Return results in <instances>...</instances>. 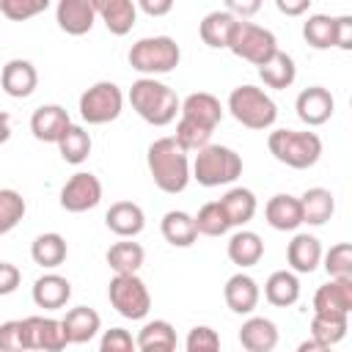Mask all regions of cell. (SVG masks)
Instances as JSON below:
<instances>
[{"label": "cell", "mask_w": 352, "mask_h": 352, "mask_svg": "<svg viewBox=\"0 0 352 352\" xmlns=\"http://www.w3.org/2000/svg\"><path fill=\"white\" fill-rule=\"evenodd\" d=\"M0 85H3V91H6L8 96L25 99V96H30V94L36 91V85H38V72H36V66H33L30 60L14 58V60H8V63L0 69Z\"/></svg>", "instance_id": "cell-14"}, {"label": "cell", "mask_w": 352, "mask_h": 352, "mask_svg": "<svg viewBox=\"0 0 352 352\" xmlns=\"http://www.w3.org/2000/svg\"><path fill=\"white\" fill-rule=\"evenodd\" d=\"M135 346L140 352H173L176 349V330L168 319L146 322L135 338Z\"/></svg>", "instance_id": "cell-31"}, {"label": "cell", "mask_w": 352, "mask_h": 352, "mask_svg": "<svg viewBox=\"0 0 352 352\" xmlns=\"http://www.w3.org/2000/svg\"><path fill=\"white\" fill-rule=\"evenodd\" d=\"M22 324H25L28 349L60 352L69 344L60 319H52V316H28V319H22Z\"/></svg>", "instance_id": "cell-11"}, {"label": "cell", "mask_w": 352, "mask_h": 352, "mask_svg": "<svg viewBox=\"0 0 352 352\" xmlns=\"http://www.w3.org/2000/svg\"><path fill=\"white\" fill-rule=\"evenodd\" d=\"M55 146H58L63 162H69V165H80V162H85L88 154H91V135H88L82 126L69 124L66 132L58 138Z\"/></svg>", "instance_id": "cell-37"}, {"label": "cell", "mask_w": 352, "mask_h": 352, "mask_svg": "<svg viewBox=\"0 0 352 352\" xmlns=\"http://www.w3.org/2000/svg\"><path fill=\"white\" fill-rule=\"evenodd\" d=\"M236 16L231 11H209L201 25H198V33H201V41L212 50H226L228 41H231V33L236 28Z\"/></svg>", "instance_id": "cell-26"}, {"label": "cell", "mask_w": 352, "mask_h": 352, "mask_svg": "<svg viewBox=\"0 0 352 352\" xmlns=\"http://www.w3.org/2000/svg\"><path fill=\"white\" fill-rule=\"evenodd\" d=\"M25 212H28L25 198L16 190H8V187L0 190V236L8 234V231H14L22 223Z\"/></svg>", "instance_id": "cell-39"}, {"label": "cell", "mask_w": 352, "mask_h": 352, "mask_svg": "<svg viewBox=\"0 0 352 352\" xmlns=\"http://www.w3.org/2000/svg\"><path fill=\"white\" fill-rule=\"evenodd\" d=\"M264 217L275 231H297L302 226V212H300V198L289 192H278L267 201Z\"/></svg>", "instance_id": "cell-19"}, {"label": "cell", "mask_w": 352, "mask_h": 352, "mask_svg": "<svg viewBox=\"0 0 352 352\" xmlns=\"http://www.w3.org/2000/svg\"><path fill=\"white\" fill-rule=\"evenodd\" d=\"M63 324V333H66V341L69 344H88L99 327H102V316L88 308V305H77V308H69L66 316L60 319Z\"/></svg>", "instance_id": "cell-21"}, {"label": "cell", "mask_w": 352, "mask_h": 352, "mask_svg": "<svg viewBox=\"0 0 352 352\" xmlns=\"http://www.w3.org/2000/svg\"><path fill=\"white\" fill-rule=\"evenodd\" d=\"M322 258H324V272L330 278H352V245L349 242L333 245L327 253H322Z\"/></svg>", "instance_id": "cell-42"}, {"label": "cell", "mask_w": 352, "mask_h": 352, "mask_svg": "<svg viewBox=\"0 0 352 352\" xmlns=\"http://www.w3.org/2000/svg\"><path fill=\"white\" fill-rule=\"evenodd\" d=\"M302 38L314 50H330L333 47V16L327 14H311L302 25Z\"/></svg>", "instance_id": "cell-40"}, {"label": "cell", "mask_w": 352, "mask_h": 352, "mask_svg": "<svg viewBox=\"0 0 352 352\" xmlns=\"http://www.w3.org/2000/svg\"><path fill=\"white\" fill-rule=\"evenodd\" d=\"M220 204H223V209H226V214H228L231 228L250 223L253 214H256V195H253V190H248V187H231V190L220 198Z\"/></svg>", "instance_id": "cell-35"}, {"label": "cell", "mask_w": 352, "mask_h": 352, "mask_svg": "<svg viewBox=\"0 0 352 352\" xmlns=\"http://www.w3.org/2000/svg\"><path fill=\"white\" fill-rule=\"evenodd\" d=\"M286 261L292 272H314L322 264V245L314 234H294V239L286 248Z\"/></svg>", "instance_id": "cell-25"}, {"label": "cell", "mask_w": 352, "mask_h": 352, "mask_svg": "<svg viewBox=\"0 0 352 352\" xmlns=\"http://www.w3.org/2000/svg\"><path fill=\"white\" fill-rule=\"evenodd\" d=\"M99 201H102V182H99L94 173H88V170L74 173V176L60 187V206H63L66 212L80 214V212L94 209Z\"/></svg>", "instance_id": "cell-10"}, {"label": "cell", "mask_w": 352, "mask_h": 352, "mask_svg": "<svg viewBox=\"0 0 352 352\" xmlns=\"http://www.w3.org/2000/svg\"><path fill=\"white\" fill-rule=\"evenodd\" d=\"M264 297L275 308H289L300 300V280L292 270H278L264 283Z\"/></svg>", "instance_id": "cell-32"}, {"label": "cell", "mask_w": 352, "mask_h": 352, "mask_svg": "<svg viewBox=\"0 0 352 352\" xmlns=\"http://www.w3.org/2000/svg\"><path fill=\"white\" fill-rule=\"evenodd\" d=\"M0 349H3V352H19V349H28L22 319H11V322H3V324H0Z\"/></svg>", "instance_id": "cell-45"}, {"label": "cell", "mask_w": 352, "mask_h": 352, "mask_svg": "<svg viewBox=\"0 0 352 352\" xmlns=\"http://www.w3.org/2000/svg\"><path fill=\"white\" fill-rule=\"evenodd\" d=\"M126 60L135 72H140L146 77H154V74L173 72L182 60V50L170 36H146V38H140L129 47Z\"/></svg>", "instance_id": "cell-5"}, {"label": "cell", "mask_w": 352, "mask_h": 352, "mask_svg": "<svg viewBox=\"0 0 352 352\" xmlns=\"http://www.w3.org/2000/svg\"><path fill=\"white\" fill-rule=\"evenodd\" d=\"M99 349L102 352H132L135 341L124 327H110V330H104V336L99 341Z\"/></svg>", "instance_id": "cell-46"}, {"label": "cell", "mask_w": 352, "mask_h": 352, "mask_svg": "<svg viewBox=\"0 0 352 352\" xmlns=\"http://www.w3.org/2000/svg\"><path fill=\"white\" fill-rule=\"evenodd\" d=\"M11 138V116L0 110V143H6Z\"/></svg>", "instance_id": "cell-52"}, {"label": "cell", "mask_w": 352, "mask_h": 352, "mask_svg": "<svg viewBox=\"0 0 352 352\" xmlns=\"http://www.w3.org/2000/svg\"><path fill=\"white\" fill-rule=\"evenodd\" d=\"M261 8V0H226V11H231L236 19H248Z\"/></svg>", "instance_id": "cell-49"}, {"label": "cell", "mask_w": 352, "mask_h": 352, "mask_svg": "<svg viewBox=\"0 0 352 352\" xmlns=\"http://www.w3.org/2000/svg\"><path fill=\"white\" fill-rule=\"evenodd\" d=\"M333 47L352 50V16L349 14L333 16Z\"/></svg>", "instance_id": "cell-47"}, {"label": "cell", "mask_w": 352, "mask_h": 352, "mask_svg": "<svg viewBox=\"0 0 352 352\" xmlns=\"http://www.w3.org/2000/svg\"><path fill=\"white\" fill-rule=\"evenodd\" d=\"M146 162H148V173L154 179V184L168 195L182 192L192 179L190 176V157L173 138L154 140L148 146Z\"/></svg>", "instance_id": "cell-1"}, {"label": "cell", "mask_w": 352, "mask_h": 352, "mask_svg": "<svg viewBox=\"0 0 352 352\" xmlns=\"http://www.w3.org/2000/svg\"><path fill=\"white\" fill-rule=\"evenodd\" d=\"M69 124H72L69 113L60 104H41L30 116V132L41 143H58V138L66 132Z\"/></svg>", "instance_id": "cell-16"}, {"label": "cell", "mask_w": 352, "mask_h": 352, "mask_svg": "<svg viewBox=\"0 0 352 352\" xmlns=\"http://www.w3.org/2000/svg\"><path fill=\"white\" fill-rule=\"evenodd\" d=\"M192 220H195L198 234H204V236H223V234L231 228L228 214H226V209H223L220 201H209V204H204Z\"/></svg>", "instance_id": "cell-38"}, {"label": "cell", "mask_w": 352, "mask_h": 352, "mask_svg": "<svg viewBox=\"0 0 352 352\" xmlns=\"http://www.w3.org/2000/svg\"><path fill=\"white\" fill-rule=\"evenodd\" d=\"M0 3H3V0H0Z\"/></svg>", "instance_id": "cell-54"}, {"label": "cell", "mask_w": 352, "mask_h": 352, "mask_svg": "<svg viewBox=\"0 0 352 352\" xmlns=\"http://www.w3.org/2000/svg\"><path fill=\"white\" fill-rule=\"evenodd\" d=\"M190 176L201 187L231 184V182H236L242 176V157L228 146L206 143L204 148H198V154H195V160L190 165Z\"/></svg>", "instance_id": "cell-3"}, {"label": "cell", "mask_w": 352, "mask_h": 352, "mask_svg": "<svg viewBox=\"0 0 352 352\" xmlns=\"http://www.w3.org/2000/svg\"><path fill=\"white\" fill-rule=\"evenodd\" d=\"M267 148L278 162H283L294 170L314 168L322 157L319 135L316 132H300V129H275V132H270Z\"/></svg>", "instance_id": "cell-4"}, {"label": "cell", "mask_w": 352, "mask_h": 352, "mask_svg": "<svg viewBox=\"0 0 352 352\" xmlns=\"http://www.w3.org/2000/svg\"><path fill=\"white\" fill-rule=\"evenodd\" d=\"M135 3L148 16H165V14H170V8H173L176 0H135Z\"/></svg>", "instance_id": "cell-50"}, {"label": "cell", "mask_w": 352, "mask_h": 352, "mask_svg": "<svg viewBox=\"0 0 352 352\" xmlns=\"http://www.w3.org/2000/svg\"><path fill=\"white\" fill-rule=\"evenodd\" d=\"M314 349H324V346H322L316 338H311V341H302V344H300V352H314Z\"/></svg>", "instance_id": "cell-53"}, {"label": "cell", "mask_w": 352, "mask_h": 352, "mask_svg": "<svg viewBox=\"0 0 352 352\" xmlns=\"http://www.w3.org/2000/svg\"><path fill=\"white\" fill-rule=\"evenodd\" d=\"M179 113L182 118L192 121V124H201L206 129H217V124L223 121V107H220V99L206 94V91H195L190 94L182 104H179Z\"/></svg>", "instance_id": "cell-15"}, {"label": "cell", "mask_w": 352, "mask_h": 352, "mask_svg": "<svg viewBox=\"0 0 352 352\" xmlns=\"http://www.w3.org/2000/svg\"><path fill=\"white\" fill-rule=\"evenodd\" d=\"M349 330V314H333V311H314L311 316V338H316L324 349L338 344Z\"/></svg>", "instance_id": "cell-30"}, {"label": "cell", "mask_w": 352, "mask_h": 352, "mask_svg": "<svg viewBox=\"0 0 352 352\" xmlns=\"http://www.w3.org/2000/svg\"><path fill=\"white\" fill-rule=\"evenodd\" d=\"M258 77L267 88H275V91H283L294 82L297 77V66H294V58L289 52H280L275 50L264 63H258Z\"/></svg>", "instance_id": "cell-27"}, {"label": "cell", "mask_w": 352, "mask_h": 352, "mask_svg": "<svg viewBox=\"0 0 352 352\" xmlns=\"http://www.w3.org/2000/svg\"><path fill=\"white\" fill-rule=\"evenodd\" d=\"M121 110H124V94L110 80L94 82L80 96V116H82L85 124H94V126L110 124L121 116Z\"/></svg>", "instance_id": "cell-8"}, {"label": "cell", "mask_w": 352, "mask_h": 352, "mask_svg": "<svg viewBox=\"0 0 352 352\" xmlns=\"http://www.w3.org/2000/svg\"><path fill=\"white\" fill-rule=\"evenodd\" d=\"M55 22L69 36H85L91 33L96 22L94 0H58L55 6Z\"/></svg>", "instance_id": "cell-13"}, {"label": "cell", "mask_w": 352, "mask_h": 352, "mask_svg": "<svg viewBox=\"0 0 352 352\" xmlns=\"http://www.w3.org/2000/svg\"><path fill=\"white\" fill-rule=\"evenodd\" d=\"M129 104L132 110L151 126H168L176 113H179V96L170 85L154 80V77H140L129 88Z\"/></svg>", "instance_id": "cell-2"}, {"label": "cell", "mask_w": 352, "mask_h": 352, "mask_svg": "<svg viewBox=\"0 0 352 352\" xmlns=\"http://www.w3.org/2000/svg\"><path fill=\"white\" fill-rule=\"evenodd\" d=\"M261 256H264V242H261V236L256 231L242 228V231H236L228 239V258L236 267H242V270L245 267H253V264L261 261Z\"/></svg>", "instance_id": "cell-34"}, {"label": "cell", "mask_w": 352, "mask_h": 352, "mask_svg": "<svg viewBox=\"0 0 352 352\" xmlns=\"http://www.w3.org/2000/svg\"><path fill=\"white\" fill-rule=\"evenodd\" d=\"M94 8L113 36H126L135 28V19H138L135 0H94Z\"/></svg>", "instance_id": "cell-17"}, {"label": "cell", "mask_w": 352, "mask_h": 352, "mask_svg": "<svg viewBox=\"0 0 352 352\" xmlns=\"http://www.w3.org/2000/svg\"><path fill=\"white\" fill-rule=\"evenodd\" d=\"M107 297H110V305L124 316V319H146V314L151 311V294L146 289V283L138 278V272H124L110 280L107 286Z\"/></svg>", "instance_id": "cell-7"}, {"label": "cell", "mask_w": 352, "mask_h": 352, "mask_svg": "<svg viewBox=\"0 0 352 352\" xmlns=\"http://www.w3.org/2000/svg\"><path fill=\"white\" fill-rule=\"evenodd\" d=\"M19 280H22V272L16 264L11 261H0V297H8L19 289Z\"/></svg>", "instance_id": "cell-48"}, {"label": "cell", "mask_w": 352, "mask_h": 352, "mask_svg": "<svg viewBox=\"0 0 352 352\" xmlns=\"http://www.w3.org/2000/svg\"><path fill=\"white\" fill-rule=\"evenodd\" d=\"M143 258H146V250L138 242H132V236H121V242L110 245V250H107V264L118 275L138 272L143 267Z\"/></svg>", "instance_id": "cell-36"}, {"label": "cell", "mask_w": 352, "mask_h": 352, "mask_svg": "<svg viewBox=\"0 0 352 352\" xmlns=\"http://www.w3.org/2000/svg\"><path fill=\"white\" fill-rule=\"evenodd\" d=\"M294 110H297V118L308 126H322L330 121L333 110H336V102H333V94L322 85H311V88H302L297 94V102H294Z\"/></svg>", "instance_id": "cell-12"}, {"label": "cell", "mask_w": 352, "mask_h": 352, "mask_svg": "<svg viewBox=\"0 0 352 352\" xmlns=\"http://www.w3.org/2000/svg\"><path fill=\"white\" fill-rule=\"evenodd\" d=\"M223 297H226V305H228L234 314H253L256 305H258L261 292H258V283H256L250 275L236 272V275H231V278L226 280Z\"/></svg>", "instance_id": "cell-18"}, {"label": "cell", "mask_w": 352, "mask_h": 352, "mask_svg": "<svg viewBox=\"0 0 352 352\" xmlns=\"http://www.w3.org/2000/svg\"><path fill=\"white\" fill-rule=\"evenodd\" d=\"M104 223L116 236H138L146 226V214L135 201H116L107 209Z\"/></svg>", "instance_id": "cell-24"}, {"label": "cell", "mask_w": 352, "mask_h": 352, "mask_svg": "<svg viewBox=\"0 0 352 352\" xmlns=\"http://www.w3.org/2000/svg\"><path fill=\"white\" fill-rule=\"evenodd\" d=\"M226 50H231L236 58H242V60L258 66V63H264V60L278 50V38H275L272 30L239 19L236 28H234V33H231V41H228Z\"/></svg>", "instance_id": "cell-9"}, {"label": "cell", "mask_w": 352, "mask_h": 352, "mask_svg": "<svg viewBox=\"0 0 352 352\" xmlns=\"http://www.w3.org/2000/svg\"><path fill=\"white\" fill-rule=\"evenodd\" d=\"M314 0H275V8L283 14V16H302L308 8H311Z\"/></svg>", "instance_id": "cell-51"}, {"label": "cell", "mask_w": 352, "mask_h": 352, "mask_svg": "<svg viewBox=\"0 0 352 352\" xmlns=\"http://www.w3.org/2000/svg\"><path fill=\"white\" fill-rule=\"evenodd\" d=\"M300 212H302V223L324 226L336 212V198L324 187H311L300 195Z\"/></svg>", "instance_id": "cell-29"}, {"label": "cell", "mask_w": 352, "mask_h": 352, "mask_svg": "<svg viewBox=\"0 0 352 352\" xmlns=\"http://www.w3.org/2000/svg\"><path fill=\"white\" fill-rule=\"evenodd\" d=\"M184 346H187V352H217L220 349V336L209 324H195L187 333Z\"/></svg>", "instance_id": "cell-44"}, {"label": "cell", "mask_w": 352, "mask_h": 352, "mask_svg": "<svg viewBox=\"0 0 352 352\" xmlns=\"http://www.w3.org/2000/svg\"><path fill=\"white\" fill-rule=\"evenodd\" d=\"M160 231H162L165 242L173 245V248H190L198 239V228H195L192 214H187L182 209L165 212L162 214V223H160Z\"/></svg>", "instance_id": "cell-28"}, {"label": "cell", "mask_w": 352, "mask_h": 352, "mask_svg": "<svg viewBox=\"0 0 352 352\" xmlns=\"http://www.w3.org/2000/svg\"><path fill=\"white\" fill-rule=\"evenodd\" d=\"M314 311L349 314L352 311V278H330L314 294Z\"/></svg>", "instance_id": "cell-20"}, {"label": "cell", "mask_w": 352, "mask_h": 352, "mask_svg": "<svg viewBox=\"0 0 352 352\" xmlns=\"http://www.w3.org/2000/svg\"><path fill=\"white\" fill-rule=\"evenodd\" d=\"M69 297H72V283L58 272H47L41 278H36V283H33V302L44 311L63 308L69 302Z\"/></svg>", "instance_id": "cell-23"}, {"label": "cell", "mask_w": 352, "mask_h": 352, "mask_svg": "<svg viewBox=\"0 0 352 352\" xmlns=\"http://www.w3.org/2000/svg\"><path fill=\"white\" fill-rule=\"evenodd\" d=\"M173 140H176L184 151H198V148H204V146L212 140V129H206V126H201V124H192V121H187V118H179Z\"/></svg>", "instance_id": "cell-41"}, {"label": "cell", "mask_w": 352, "mask_h": 352, "mask_svg": "<svg viewBox=\"0 0 352 352\" xmlns=\"http://www.w3.org/2000/svg\"><path fill=\"white\" fill-rule=\"evenodd\" d=\"M66 253H69L66 239H63L60 234H55V231L38 234V236L33 239V245H30V258H33L38 267H44V270L60 267V264L66 261Z\"/></svg>", "instance_id": "cell-33"}, {"label": "cell", "mask_w": 352, "mask_h": 352, "mask_svg": "<svg viewBox=\"0 0 352 352\" xmlns=\"http://www.w3.org/2000/svg\"><path fill=\"white\" fill-rule=\"evenodd\" d=\"M239 344L248 352H272L278 346V327L267 316H250L239 327Z\"/></svg>", "instance_id": "cell-22"}, {"label": "cell", "mask_w": 352, "mask_h": 352, "mask_svg": "<svg viewBox=\"0 0 352 352\" xmlns=\"http://www.w3.org/2000/svg\"><path fill=\"white\" fill-rule=\"evenodd\" d=\"M228 113L248 129H270L278 118V107L270 99V94H264L256 85H236L228 94Z\"/></svg>", "instance_id": "cell-6"}, {"label": "cell", "mask_w": 352, "mask_h": 352, "mask_svg": "<svg viewBox=\"0 0 352 352\" xmlns=\"http://www.w3.org/2000/svg\"><path fill=\"white\" fill-rule=\"evenodd\" d=\"M52 0H3L0 3V14L11 22H25V19H33L38 16L41 11L50 8Z\"/></svg>", "instance_id": "cell-43"}]
</instances>
